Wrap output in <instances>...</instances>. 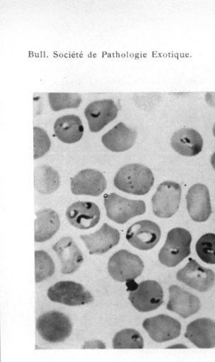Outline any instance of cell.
I'll use <instances>...</instances> for the list:
<instances>
[{"instance_id": "obj_2", "label": "cell", "mask_w": 215, "mask_h": 362, "mask_svg": "<svg viewBox=\"0 0 215 362\" xmlns=\"http://www.w3.org/2000/svg\"><path fill=\"white\" fill-rule=\"evenodd\" d=\"M191 242V234L186 229H171L167 234L165 244L159 251L160 262L168 267L178 265L190 255Z\"/></svg>"}, {"instance_id": "obj_14", "label": "cell", "mask_w": 215, "mask_h": 362, "mask_svg": "<svg viewBox=\"0 0 215 362\" xmlns=\"http://www.w3.org/2000/svg\"><path fill=\"white\" fill-rule=\"evenodd\" d=\"M187 209L191 218L197 222L207 221L211 214L209 189L198 183L192 185L186 195Z\"/></svg>"}, {"instance_id": "obj_25", "label": "cell", "mask_w": 215, "mask_h": 362, "mask_svg": "<svg viewBox=\"0 0 215 362\" xmlns=\"http://www.w3.org/2000/svg\"><path fill=\"white\" fill-rule=\"evenodd\" d=\"M144 339L140 333L132 328L117 332L112 339V347L115 349H143Z\"/></svg>"}, {"instance_id": "obj_19", "label": "cell", "mask_w": 215, "mask_h": 362, "mask_svg": "<svg viewBox=\"0 0 215 362\" xmlns=\"http://www.w3.org/2000/svg\"><path fill=\"white\" fill-rule=\"evenodd\" d=\"M80 238L90 255H101L118 244L120 234L116 228L105 223L98 230L88 235H81Z\"/></svg>"}, {"instance_id": "obj_12", "label": "cell", "mask_w": 215, "mask_h": 362, "mask_svg": "<svg viewBox=\"0 0 215 362\" xmlns=\"http://www.w3.org/2000/svg\"><path fill=\"white\" fill-rule=\"evenodd\" d=\"M106 187L105 177L95 169L82 170L71 180V190L76 195L97 197L105 191Z\"/></svg>"}, {"instance_id": "obj_22", "label": "cell", "mask_w": 215, "mask_h": 362, "mask_svg": "<svg viewBox=\"0 0 215 362\" xmlns=\"http://www.w3.org/2000/svg\"><path fill=\"white\" fill-rule=\"evenodd\" d=\"M83 130L81 119L75 115L60 117L54 124L55 135L60 141L66 144L79 141L83 136Z\"/></svg>"}, {"instance_id": "obj_7", "label": "cell", "mask_w": 215, "mask_h": 362, "mask_svg": "<svg viewBox=\"0 0 215 362\" xmlns=\"http://www.w3.org/2000/svg\"><path fill=\"white\" fill-rule=\"evenodd\" d=\"M104 206L107 216L120 224L126 223L136 216L144 214L146 211L144 201L128 199L116 193L105 194Z\"/></svg>"}, {"instance_id": "obj_1", "label": "cell", "mask_w": 215, "mask_h": 362, "mask_svg": "<svg viewBox=\"0 0 215 362\" xmlns=\"http://www.w3.org/2000/svg\"><path fill=\"white\" fill-rule=\"evenodd\" d=\"M154 182L151 170L139 163L122 167L114 177V185L120 190L136 195H144Z\"/></svg>"}, {"instance_id": "obj_9", "label": "cell", "mask_w": 215, "mask_h": 362, "mask_svg": "<svg viewBox=\"0 0 215 362\" xmlns=\"http://www.w3.org/2000/svg\"><path fill=\"white\" fill-rule=\"evenodd\" d=\"M142 327L153 341L159 343L178 337L181 332L180 322L165 314L145 319Z\"/></svg>"}, {"instance_id": "obj_3", "label": "cell", "mask_w": 215, "mask_h": 362, "mask_svg": "<svg viewBox=\"0 0 215 362\" xmlns=\"http://www.w3.org/2000/svg\"><path fill=\"white\" fill-rule=\"evenodd\" d=\"M36 330L45 341L58 343L66 340L72 331L69 317L57 310L48 311L36 320Z\"/></svg>"}, {"instance_id": "obj_13", "label": "cell", "mask_w": 215, "mask_h": 362, "mask_svg": "<svg viewBox=\"0 0 215 362\" xmlns=\"http://www.w3.org/2000/svg\"><path fill=\"white\" fill-rule=\"evenodd\" d=\"M118 109L112 100H96L85 108L84 115L91 132H98L109 122L115 119Z\"/></svg>"}, {"instance_id": "obj_20", "label": "cell", "mask_w": 215, "mask_h": 362, "mask_svg": "<svg viewBox=\"0 0 215 362\" xmlns=\"http://www.w3.org/2000/svg\"><path fill=\"white\" fill-rule=\"evenodd\" d=\"M172 148L184 156L198 155L203 148V139L200 134L192 128H182L173 134L170 139Z\"/></svg>"}, {"instance_id": "obj_27", "label": "cell", "mask_w": 215, "mask_h": 362, "mask_svg": "<svg viewBox=\"0 0 215 362\" xmlns=\"http://www.w3.org/2000/svg\"><path fill=\"white\" fill-rule=\"evenodd\" d=\"M54 272V264L52 257L44 250L35 252V277L39 283L52 276Z\"/></svg>"}, {"instance_id": "obj_24", "label": "cell", "mask_w": 215, "mask_h": 362, "mask_svg": "<svg viewBox=\"0 0 215 362\" xmlns=\"http://www.w3.org/2000/svg\"><path fill=\"white\" fill-rule=\"evenodd\" d=\"M59 185V173L52 167L42 165L34 169V187L38 192L51 194L57 189Z\"/></svg>"}, {"instance_id": "obj_26", "label": "cell", "mask_w": 215, "mask_h": 362, "mask_svg": "<svg viewBox=\"0 0 215 362\" xmlns=\"http://www.w3.org/2000/svg\"><path fill=\"white\" fill-rule=\"evenodd\" d=\"M48 98L54 111L76 108L81 103V97L77 93H49Z\"/></svg>"}, {"instance_id": "obj_28", "label": "cell", "mask_w": 215, "mask_h": 362, "mask_svg": "<svg viewBox=\"0 0 215 362\" xmlns=\"http://www.w3.org/2000/svg\"><path fill=\"white\" fill-rule=\"evenodd\" d=\"M196 252L199 259L205 263L215 264V234L206 233L196 243Z\"/></svg>"}, {"instance_id": "obj_23", "label": "cell", "mask_w": 215, "mask_h": 362, "mask_svg": "<svg viewBox=\"0 0 215 362\" xmlns=\"http://www.w3.org/2000/svg\"><path fill=\"white\" fill-rule=\"evenodd\" d=\"M35 221V241L45 242L51 238L60 226L57 212L51 209H44L36 212Z\"/></svg>"}, {"instance_id": "obj_18", "label": "cell", "mask_w": 215, "mask_h": 362, "mask_svg": "<svg viewBox=\"0 0 215 362\" xmlns=\"http://www.w3.org/2000/svg\"><path fill=\"white\" fill-rule=\"evenodd\" d=\"M60 259V272L64 274L75 272L83 262V255L71 237L61 238L52 247Z\"/></svg>"}, {"instance_id": "obj_10", "label": "cell", "mask_w": 215, "mask_h": 362, "mask_svg": "<svg viewBox=\"0 0 215 362\" xmlns=\"http://www.w3.org/2000/svg\"><path fill=\"white\" fill-rule=\"evenodd\" d=\"M178 281L200 292L211 288L215 282V274L202 267L194 259H189L187 264L176 274Z\"/></svg>"}, {"instance_id": "obj_32", "label": "cell", "mask_w": 215, "mask_h": 362, "mask_svg": "<svg viewBox=\"0 0 215 362\" xmlns=\"http://www.w3.org/2000/svg\"><path fill=\"white\" fill-rule=\"evenodd\" d=\"M187 348L188 347L186 345H185L184 344H172V345L166 347V349H185Z\"/></svg>"}, {"instance_id": "obj_34", "label": "cell", "mask_w": 215, "mask_h": 362, "mask_svg": "<svg viewBox=\"0 0 215 362\" xmlns=\"http://www.w3.org/2000/svg\"><path fill=\"white\" fill-rule=\"evenodd\" d=\"M213 134L215 137V123L214 124V126H213Z\"/></svg>"}, {"instance_id": "obj_33", "label": "cell", "mask_w": 215, "mask_h": 362, "mask_svg": "<svg viewBox=\"0 0 215 362\" xmlns=\"http://www.w3.org/2000/svg\"><path fill=\"white\" fill-rule=\"evenodd\" d=\"M211 164L213 168L215 170V151L213 153V154L211 156Z\"/></svg>"}, {"instance_id": "obj_11", "label": "cell", "mask_w": 215, "mask_h": 362, "mask_svg": "<svg viewBox=\"0 0 215 362\" xmlns=\"http://www.w3.org/2000/svg\"><path fill=\"white\" fill-rule=\"evenodd\" d=\"M161 233V229L156 223L149 220H142L128 228L126 239L134 247L148 250L158 243Z\"/></svg>"}, {"instance_id": "obj_15", "label": "cell", "mask_w": 215, "mask_h": 362, "mask_svg": "<svg viewBox=\"0 0 215 362\" xmlns=\"http://www.w3.org/2000/svg\"><path fill=\"white\" fill-rule=\"evenodd\" d=\"M169 298L166 308L180 316L187 318L197 313L201 308L199 298L177 285L168 288Z\"/></svg>"}, {"instance_id": "obj_29", "label": "cell", "mask_w": 215, "mask_h": 362, "mask_svg": "<svg viewBox=\"0 0 215 362\" xmlns=\"http://www.w3.org/2000/svg\"><path fill=\"white\" fill-rule=\"evenodd\" d=\"M34 133V159L44 156L49 151L51 145L50 138L45 130L35 127Z\"/></svg>"}, {"instance_id": "obj_4", "label": "cell", "mask_w": 215, "mask_h": 362, "mask_svg": "<svg viewBox=\"0 0 215 362\" xmlns=\"http://www.w3.org/2000/svg\"><path fill=\"white\" fill-rule=\"evenodd\" d=\"M111 277L120 282H129L137 278L144 270L141 258L127 250H120L113 254L108 264Z\"/></svg>"}, {"instance_id": "obj_8", "label": "cell", "mask_w": 215, "mask_h": 362, "mask_svg": "<svg viewBox=\"0 0 215 362\" xmlns=\"http://www.w3.org/2000/svg\"><path fill=\"white\" fill-rule=\"evenodd\" d=\"M133 307L139 312H150L159 308L163 300V291L156 281L140 282L129 292V297Z\"/></svg>"}, {"instance_id": "obj_31", "label": "cell", "mask_w": 215, "mask_h": 362, "mask_svg": "<svg viewBox=\"0 0 215 362\" xmlns=\"http://www.w3.org/2000/svg\"><path fill=\"white\" fill-rule=\"evenodd\" d=\"M205 100L211 107H215V92H208L205 94Z\"/></svg>"}, {"instance_id": "obj_17", "label": "cell", "mask_w": 215, "mask_h": 362, "mask_svg": "<svg viewBox=\"0 0 215 362\" xmlns=\"http://www.w3.org/2000/svg\"><path fill=\"white\" fill-rule=\"evenodd\" d=\"M185 337L199 349L215 347V320L201 317L190 322Z\"/></svg>"}, {"instance_id": "obj_21", "label": "cell", "mask_w": 215, "mask_h": 362, "mask_svg": "<svg viewBox=\"0 0 215 362\" xmlns=\"http://www.w3.org/2000/svg\"><path fill=\"white\" fill-rule=\"evenodd\" d=\"M136 132L127 127L123 122H119L113 128L103 135V144L110 151L122 152L134 145Z\"/></svg>"}, {"instance_id": "obj_30", "label": "cell", "mask_w": 215, "mask_h": 362, "mask_svg": "<svg viewBox=\"0 0 215 362\" xmlns=\"http://www.w3.org/2000/svg\"><path fill=\"white\" fill-rule=\"evenodd\" d=\"M83 349H105L106 346L99 339H93L86 341L82 346Z\"/></svg>"}, {"instance_id": "obj_5", "label": "cell", "mask_w": 215, "mask_h": 362, "mask_svg": "<svg viewBox=\"0 0 215 362\" xmlns=\"http://www.w3.org/2000/svg\"><path fill=\"white\" fill-rule=\"evenodd\" d=\"M50 300L69 306L88 304L93 301L92 294L84 286L72 281L57 282L47 290Z\"/></svg>"}, {"instance_id": "obj_6", "label": "cell", "mask_w": 215, "mask_h": 362, "mask_svg": "<svg viewBox=\"0 0 215 362\" xmlns=\"http://www.w3.org/2000/svg\"><path fill=\"white\" fill-rule=\"evenodd\" d=\"M181 187L175 182L165 181L157 187L151 198L153 214L159 218H170L178 210Z\"/></svg>"}, {"instance_id": "obj_16", "label": "cell", "mask_w": 215, "mask_h": 362, "mask_svg": "<svg viewBox=\"0 0 215 362\" xmlns=\"http://www.w3.org/2000/svg\"><path fill=\"white\" fill-rule=\"evenodd\" d=\"M66 216L74 227L88 229L98 223L100 212L98 206L93 202H76L68 206Z\"/></svg>"}]
</instances>
